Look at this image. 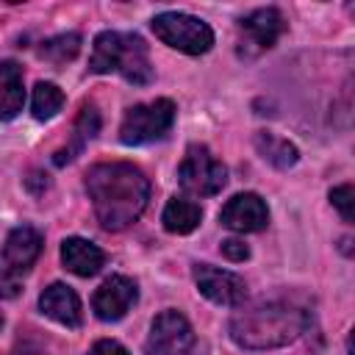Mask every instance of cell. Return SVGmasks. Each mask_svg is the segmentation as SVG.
Instances as JSON below:
<instances>
[{"mask_svg": "<svg viewBox=\"0 0 355 355\" xmlns=\"http://www.w3.org/2000/svg\"><path fill=\"white\" fill-rule=\"evenodd\" d=\"M86 191L100 227L116 233L133 225L147 208L150 180L139 166L128 161L94 164L86 172Z\"/></svg>", "mask_w": 355, "mask_h": 355, "instance_id": "obj_1", "label": "cell"}, {"mask_svg": "<svg viewBox=\"0 0 355 355\" xmlns=\"http://www.w3.org/2000/svg\"><path fill=\"white\" fill-rule=\"evenodd\" d=\"M308 324V308L288 300H269L239 311L230 319V338L244 349H275L297 341Z\"/></svg>", "mask_w": 355, "mask_h": 355, "instance_id": "obj_2", "label": "cell"}, {"mask_svg": "<svg viewBox=\"0 0 355 355\" xmlns=\"http://www.w3.org/2000/svg\"><path fill=\"white\" fill-rule=\"evenodd\" d=\"M89 72L108 75L119 72L133 86H147L153 80V64L150 53L141 36L136 33H119V31H103L94 39Z\"/></svg>", "mask_w": 355, "mask_h": 355, "instance_id": "obj_3", "label": "cell"}, {"mask_svg": "<svg viewBox=\"0 0 355 355\" xmlns=\"http://www.w3.org/2000/svg\"><path fill=\"white\" fill-rule=\"evenodd\" d=\"M150 25H153V33L164 44H169L172 50H180L186 55H202L214 44V31L202 19H197L191 14L164 11V14L153 17Z\"/></svg>", "mask_w": 355, "mask_h": 355, "instance_id": "obj_4", "label": "cell"}, {"mask_svg": "<svg viewBox=\"0 0 355 355\" xmlns=\"http://www.w3.org/2000/svg\"><path fill=\"white\" fill-rule=\"evenodd\" d=\"M178 183L186 194L214 197L227 183V169L205 144H191L178 166Z\"/></svg>", "mask_w": 355, "mask_h": 355, "instance_id": "obj_5", "label": "cell"}, {"mask_svg": "<svg viewBox=\"0 0 355 355\" xmlns=\"http://www.w3.org/2000/svg\"><path fill=\"white\" fill-rule=\"evenodd\" d=\"M175 122V103L166 97L139 103L128 108L122 125H119V141L122 144H147L169 133Z\"/></svg>", "mask_w": 355, "mask_h": 355, "instance_id": "obj_6", "label": "cell"}, {"mask_svg": "<svg viewBox=\"0 0 355 355\" xmlns=\"http://www.w3.org/2000/svg\"><path fill=\"white\" fill-rule=\"evenodd\" d=\"M191 347H194V330L183 313L164 311L153 319L150 336L144 341L147 355H189Z\"/></svg>", "mask_w": 355, "mask_h": 355, "instance_id": "obj_7", "label": "cell"}, {"mask_svg": "<svg viewBox=\"0 0 355 355\" xmlns=\"http://www.w3.org/2000/svg\"><path fill=\"white\" fill-rule=\"evenodd\" d=\"M286 19L277 8H255L239 22V50L241 55H258L283 36Z\"/></svg>", "mask_w": 355, "mask_h": 355, "instance_id": "obj_8", "label": "cell"}, {"mask_svg": "<svg viewBox=\"0 0 355 355\" xmlns=\"http://www.w3.org/2000/svg\"><path fill=\"white\" fill-rule=\"evenodd\" d=\"M194 283L200 288L202 297H208L211 302L216 305H227V308H236L244 302L247 297V283L244 277H239L236 272H227V269H216L211 263H197L194 266Z\"/></svg>", "mask_w": 355, "mask_h": 355, "instance_id": "obj_9", "label": "cell"}, {"mask_svg": "<svg viewBox=\"0 0 355 355\" xmlns=\"http://www.w3.org/2000/svg\"><path fill=\"white\" fill-rule=\"evenodd\" d=\"M136 297H139V291H136V283H133L130 277H125V275H111V277L94 291V297H92V311H94V316L103 319V322H116V319H122V316L133 308Z\"/></svg>", "mask_w": 355, "mask_h": 355, "instance_id": "obj_10", "label": "cell"}, {"mask_svg": "<svg viewBox=\"0 0 355 355\" xmlns=\"http://www.w3.org/2000/svg\"><path fill=\"white\" fill-rule=\"evenodd\" d=\"M219 222L236 233H255V230H263L266 222H269V208L266 202L252 194V191H244V194H236L230 197L222 211H219Z\"/></svg>", "mask_w": 355, "mask_h": 355, "instance_id": "obj_11", "label": "cell"}, {"mask_svg": "<svg viewBox=\"0 0 355 355\" xmlns=\"http://www.w3.org/2000/svg\"><path fill=\"white\" fill-rule=\"evenodd\" d=\"M42 233L31 225H19L8 233L6 239V247H3V261L8 266V272H28L36 258L42 255Z\"/></svg>", "mask_w": 355, "mask_h": 355, "instance_id": "obj_12", "label": "cell"}, {"mask_svg": "<svg viewBox=\"0 0 355 355\" xmlns=\"http://www.w3.org/2000/svg\"><path fill=\"white\" fill-rule=\"evenodd\" d=\"M39 308L44 316H50L53 322L64 324V327H80L83 322V311H80V300L78 294L64 286V283H53L42 291L39 297Z\"/></svg>", "mask_w": 355, "mask_h": 355, "instance_id": "obj_13", "label": "cell"}, {"mask_svg": "<svg viewBox=\"0 0 355 355\" xmlns=\"http://www.w3.org/2000/svg\"><path fill=\"white\" fill-rule=\"evenodd\" d=\"M61 261L72 275L92 277V275H97L103 269L105 252L97 244H92V241L80 239V236H69V239L61 241Z\"/></svg>", "mask_w": 355, "mask_h": 355, "instance_id": "obj_14", "label": "cell"}, {"mask_svg": "<svg viewBox=\"0 0 355 355\" xmlns=\"http://www.w3.org/2000/svg\"><path fill=\"white\" fill-rule=\"evenodd\" d=\"M25 105L22 69L14 61H0V122L14 119Z\"/></svg>", "mask_w": 355, "mask_h": 355, "instance_id": "obj_15", "label": "cell"}, {"mask_svg": "<svg viewBox=\"0 0 355 355\" xmlns=\"http://www.w3.org/2000/svg\"><path fill=\"white\" fill-rule=\"evenodd\" d=\"M97 130H100V114H97V108H94L92 103H83V108H80V114H78V119H75V128H72V141H69V147H61L53 161H55L58 166H64L67 161H72V158L97 136Z\"/></svg>", "mask_w": 355, "mask_h": 355, "instance_id": "obj_16", "label": "cell"}, {"mask_svg": "<svg viewBox=\"0 0 355 355\" xmlns=\"http://www.w3.org/2000/svg\"><path fill=\"white\" fill-rule=\"evenodd\" d=\"M200 219H202L200 202L186 200V197H172V200L166 202V208H164V216H161L164 227H166L169 233H178V236L191 233V230L200 225Z\"/></svg>", "mask_w": 355, "mask_h": 355, "instance_id": "obj_17", "label": "cell"}, {"mask_svg": "<svg viewBox=\"0 0 355 355\" xmlns=\"http://www.w3.org/2000/svg\"><path fill=\"white\" fill-rule=\"evenodd\" d=\"M255 147H258L261 158L269 161V164L277 166V169H288V166H294L297 158H300V153H297V147H294L291 141H286V139H280V136H275V133H266V130L255 133Z\"/></svg>", "mask_w": 355, "mask_h": 355, "instance_id": "obj_18", "label": "cell"}, {"mask_svg": "<svg viewBox=\"0 0 355 355\" xmlns=\"http://www.w3.org/2000/svg\"><path fill=\"white\" fill-rule=\"evenodd\" d=\"M31 108H33V116H36L39 122L53 119V116L64 108V92H61L55 83H50V80H39L36 89H33Z\"/></svg>", "mask_w": 355, "mask_h": 355, "instance_id": "obj_19", "label": "cell"}, {"mask_svg": "<svg viewBox=\"0 0 355 355\" xmlns=\"http://www.w3.org/2000/svg\"><path fill=\"white\" fill-rule=\"evenodd\" d=\"M80 53V33H58L47 42H42L39 55L50 64H67Z\"/></svg>", "mask_w": 355, "mask_h": 355, "instance_id": "obj_20", "label": "cell"}, {"mask_svg": "<svg viewBox=\"0 0 355 355\" xmlns=\"http://www.w3.org/2000/svg\"><path fill=\"white\" fill-rule=\"evenodd\" d=\"M330 202L338 208V214H341L344 222H352L355 219V189H352V183L336 186L330 191Z\"/></svg>", "mask_w": 355, "mask_h": 355, "instance_id": "obj_21", "label": "cell"}, {"mask_svg": "<svg viewBox=\"0 0 355 355\" xmlns=\"http://www.w3.org/2000/svg\"><path fill=\"white\" fill-rule=\"evenodd\" d=\"M219 250H222V255H225L227 261H236V263L250 258V247H247L241 239H227V241H222Z\"/></svg>", "mask_w": 355, "mask_h": 355, "instance_id": "obj_22", "label": "cell"}, {"mask_svg": "<svg viewBox=\"0 0 355 355\" xmlns=\"http://www.w3.org/2000/svg\"><path fill=\"white\" fill-rule=\"evenodd\" d=\"M89 355H130L119 341H114V338H100L92 349H89Z\"/></svg>", "mask_w": 355, "mask_h": 355, "instance_id": "obj_23", "label": "cell"}, {"mask_svg": "<svg viewBox=\"0 0 355 355\" xmlns=\"http://www.w3.org/2000/svg\"><path fill=\"white\" fill-rule=\"evenodd\" d=\"M19 294V280L14 277V272L0 269V300H11Z\"/></svg>", "mask_w": 355, "mask_h": 355, "instance_id": "obj_24", "label": "cell"}, {"mask_svg": "<svg viewBox=\"0 0 355 355\" xmlns=\"http://www.w3.org/2000/svg\"><path fill=\"white\" fill-rule=\"evenodd\" d=\"M0 327H3V313H0Z\"/></svg>", "mask_w": 355, "mask_h": 355, "instance_id": "obj_25", "label": "cell"}]
</instances>
